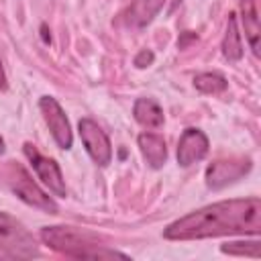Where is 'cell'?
<instances>
[{
    "mask_svg": "<svg viewBox=\"0 0 261 261\" xmlns=\"http://www.w3.org/2000/svg\"><path fill=\"white\" fill-rule=\"evenodd\" d=\"M261 232V200L241 198L224 200L200 210H194L179 220L171 222L163 237L169 241H194V239H212L226 234H253Z\"/></svg>",
    "mask_w": 261,
    "mask_h": 261,
    "instance_id": "1",
    "label": "cell"
},
{
    "mask_svg": "<svg viewBox=\"0 0 261 261\" xmlns=\"http://www.w3.org/2000/svg\"><path fill=\"white\" fill-rule=\"evenodd\" d=\"M41 239L49 249L73 259H94V261L126 259L124 253L100 245V241L94 234L86 230H77L73 226H45L41 230Z\"/></svg>",
    "mask_w": 261,
    "mask_h": 261,
    "instance_id": "2",
    "label": "cell"
},
{
    "mask_svg": "<svg viewBox=\"0 0 261 261\" xmlns=\"http://www.w3.org/2000/svg\"><path fill=\"white\" fill-rule=\"evenodd\" d=\"M2 177H4V181L10 186V190H12L22 202H27V204H31V206H35V208H39V210H43V212H49V214H57V212H59L55 200L49 198V196L33 181V177L29 175V171H27L22 165H18V163H14V161H8V165L2 169Z\"/></svg>",
    "mask_w": 261,
    "mask_h": 261,
    "instance_id": "3",
    "label": "cell"
},
{
    "mask_svg": "<svg viewBox=\"0 0 261 261\" xmlns=\"http://www.w3.org/2000/svg\"><path fill=\"white\" fill-rule=\"evenodd\" d=\"M0 255L12 259H31L39 255L33 234L6 212H0Z\"/></svg>",
    "mask_w": 261,
    "mask_h": 261,
    "instance_id": "4",
    "label": "cell"
},
{
    "mask_svg": "<svg viewBox=\"0 0 261 261\" xmlns=\"http://www.w3.org/2000/svg\"><path fill=\"white\" fill-rule=\"evenodd\" d=\"M39 110L57 143L59 149L67 151L71 149V143H73V135H71V126H69V120L61 108V104L53 98V96H43L39 100Z\"/></svg>",
    "mask_w": 261,
    "mask_h": 261,
    "instance_id": "5",
    "label": "cell"
},
{
    "mask_svg": "<svg viewBox=\"0 0 261 261\" xmlns=\"http://www.w3.org/2000/svg\"><path fill=\"white\" fill-rule=\"evenodd\" d=\"M253 167V161L249 157H230V159H218L208 165L206 169V186L210 190H220L243 175H247Z\"/></svg>",
    "mask_w": 261,
    "mask_h": 261,
    "instance_id": "6",
    "label": "cell"
},
{
    "mask_svg": "<svg viewBox=\"0 0 261 261\" xmlns=\"http://www.w3.org/2000/svg\"><path fill=\"white\" fill-rule=\"evenodd\" d=\"M77 128H80L82 143H84L88 155L92 157V161L98 163L100 167L108 165L112 159V145H110L108 135L100 128V124L94 122L92 118H82Z\"/></svg>",
    "mask_w": 261,
    "mask_h": 261,
    "instance_id": "7",
    "label": "cell"
},
{
    "mask_svg": "<svg viewBox=\"0 0 261 261\" xmlns=\"http://www.w3.org/2000/svg\"><path fill=\"white\" fill-rule=\"evenodd\" d=\"M24 155L29 157V161H31L35 173L39 175V179H41L55 196H65V194H67L63 173H61L59 165H57L51 157L41 155L33 143H24Z\"/></svg>",
    "mask_w": 261,
    "mask_h": 261,
    "instance_id": "8",
    "label": "cell"
},
{
    "mask_svg": "<svg viewBox=\"0 0 261 261\" xmlns=\"http://www.w3.org/2000/svg\"><path fill=\"white\" fill-rule=\"evenodd\" d=\"M208 153V137L200 128H186L177 143V163L190 167L192 163L204 159Z\"/></svg>",
    "mask_w": 261,
    "mask_h": 261,
    "instance_id": "9",
    "label": "cell"
},
{
    "mask_svg": "<svg viewBox=\"0 0 261 261\" xmlns=\"http://www.w3.org/2000/svg\"><path fill=\"white\" fill-rule=\"evenodd\" d=\"M137 143H139V149H141L145 161L149 163V167H153V169L163 167V163L167 161V147H165L163 137H159L155 133H141L137 137Z\"/></svg>",
    "mask_w": 261,
    "mask_h": 261,
    "instance_id": "10",
    "label": "cell"
},
{
    "mask_svg": "<svg viewBox=\"0 0 261 261\" xmlns=\"http://www.w3.org/2000/svg\"><path fill=\"white\" fill-rule=\"evenodd\" d=\"M163 4H165V0H133V4L128 6V10L124 14L126 24L135 27V29L147 27L157 16V12L163 8Z\"/></svg>",
    "mask_w": 261,
    "mask_h": 261,
    "instance_id": "11",
    "label": "cell"
},
{
    "mask_svg": "<svg viewBox=\"0 0 261 261\" xmlns=\"http://www.w3.org/2000/svg\"><path fill=\"white\" fill-rule=\"evenodd\" d=\"M241 6V18L245 27V37L253 49L255 55H259V37H261V24H259V14H257V4L255 0H239Z\"/></svg>",
    "mask_w": 261,
    "mask_h": 261,
    "instance_id": "12",
    "label": "cell"
},
{
    "mask_svg": "<svg viewBox=\"0 0 261 261\" xmlns=\"http://www.w3.org/2000/svg\"><path fill=\"white\" fill-rule=\"evenodd\" d=\"M133 114H135V120L147 128H159L165 120L163 108L151 98H139L133 106Z\"/></svg>",
    "mask_w": 261,
    "mask_h": 261,
    "instance_id": "13",
    "label": "cell"
},
{
    "mask_svg": "<svg viewBox=\"0 0 261 261\" xmlns=\"http://www.w3.org/2000/svg\"><path fill=\"white\" fill-rule=\"evenodd\" d=\"M222 55L228 61H239L243 57V39L237 27V16L232 12L228 14V20H226V31L222 39Z\"/></svg>",
    "mask_w": 261,
    "mask_h": 261,
    "instance_id": "14",
    "label": "cell"
},
{
    "mask_svg": "<svg viewBox=\"0 0 261 261\" xmlns=\"http://www.w3.org/2000/svg\"><path fill=\"white\" fill-rule=\"evenodd\" d=\"M194 86L196 90H200L202 94H222L228 88V82L224 80V75L214 73V71H206V73H198L194 77Z\"/></svg>",
    "mask_w": 261,
    "mask_h": 261,
    "instance_id": "15",
    "label": "cell"
},
{
    "mask_svg": "<svg viewBox=\"0 0 261 261\" xmlns=\"http://www.w3.org/2000/svg\"><path fill=\"white\" fill-rule=\"evenodd\" d=\"M222 253L234 255V257H253L259 259L261 255V245L259 241H234V243H224L220 247Z\"/></svg>",
    "mask_w": 261,
    "mask_h": 261,
    "instance_id": "16",
    "label": "cell"
},
{
    "mask_svg": "<svg viewBox=\"0 0 261 261\" xmlns=\"http://www.w3.org/2000/svg\"><path fill=\"white\" fill-rule=\"evenodd\" d=\"M153 59H155L153 51H149V49H141V51L137 53V57H135V65H137L139 69H143V67H149V65L153 63Z\"/></svg>",
    "mask_w": 261,
    "mask_h": 261,
    "instance_id": "17",
    "label": "cell"
},
{
    "mask_svg": "<svg viewBox=\"0 0 261 261\" xmlns=\"http://www.w3.org/2000/svg\"><path fill=\"white\" fill-rule=\"evenodd\" d=\"M194 41H198V37H196L194 33L186 31V33L181 35V39L177 41V47H179V49H186V47H188V43H194Z\"/></svg>",
    "mask_w": 261,
    "mask_h": 261,
    "instance_id": "18",
    "label": "cell"
},
{
    "mask_svg": "<svg viewBox=\"0 0 261 261\" xmlns=\"http://www.w3.org/2000/svg\"><path fill=\"white\" fill-rule=\"evenodd\" d=\"M8 88V80H6V73H4V67H2V61H0V90L4 92Z\"/></svg>",
    "mask_w": 261,
    "mask_h": 261,
    "instance_id": "19",
    "label": "cell"
},
{
    "mask_svg": "<svg viewBox=\"0 0 261 261\" xmlns=\"http://www.w3.org/2000/svg\"><path fill=\"white\" fill-rule=\"evenodd\" d=\"M41 33H43V41H45V43H49V41H51V37L47 35V27H45V24L41 27Z\"/></svg>",
    "mask_w": 261,
    "mask_h": 261,
    "instance_id": "20",
    "label": "cell"
},
{
    "mask_svg": "<svg viewBox=\"0 0 261 261\" xmlns=\"http://www.w3.org/2000/svg\"><path fill=\"white\" fill-rule=\"evenodd\" d=\"M4 149H6V147H4V139H2V137H0V155H2V153H4Z\"/></svg>",
    "mask_w": 261,
    "mask_h": 261,
    "instance_id": "21",
    "label": "cell"
}]
</instances>
